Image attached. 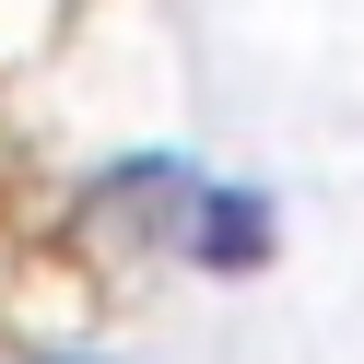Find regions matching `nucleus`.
<instances>
[{"instance_id":"obj_1","label":"nucleus","mask_w":364,"mask_h":364,"mask_svg":"<svg viewBox=\"0 0 364 364\" xmlns=\"http://www.w3.org/2000/svg\"><path fill=\"white\" fill-rule=\"evenodd\" d=\"M259 235H270V223H259V200H212V235H200V247L235 270V259H259Z\"/></svg>"}]
</instances>
